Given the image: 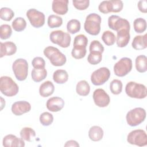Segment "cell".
Segmentation results:
<instances>
[{
	"label": "cell",
	"mask_w": 147,
	"mask_h": 147,
	"mask_svg": "<svg viewBox=\"0 0 147 147\" xmlns=\"http://www.w3.org/2000/svg\"><path fill=\"white\" fill-rule=\"evenodd\" d=\"M102 40L106 45L111 46L116 42V37L112 32L106 30L103 33Z\"/></svg>",
	"instance_id": "obj_33"
},
{
	"label": "cell",
	"mask_w": 147,
	"mask_h": 147,
	"mask_svg": "<svg viewBox=\"0 0 147 147\" xmlns=\"http://www.w3.org/2000/svg\"><path fill=\"white\" fill-rule=\"evenodd\" d=\"M108 25L110 29L117 32L123 28L130 29L129 22L117 15H112L109 17Z\"/></svg>",
	"instance_id": "obj_13"
},
{
	"label": "cell",
	"mask_w": 147,
	"mask_h": 147,
	"mask_svg": "<svg viewBox=\"0 0 147 147\" xmlns=\"http://www.w3.org/2000/svg\"><path fill=\"white\" fill-rule=\"evenodd\" d=\"M89 50L90 52H99L102 53L104 51V47L98 40H93L90 43Z\"/></svg>",
	"instance_id": "obj_40"
},
{
	"label": "cell",
	"mask_w": 147,
	"mask_h": 147,
	"mask_svg": "<svg viewBox=\"0 0 147 147\" xmlns=\"http://www.w3.org/2000/svg\"><path fill=\"white\" fill-rule=\"evenodd\" d=\"M122 83L120 80L114 79L110 84V91L114 95H118L122 92Z\"/></svg>",
	"instance_id": "obj_35"
},
{
	"label": "cell",
	"mask_w": 147,
	"mask_h": 147,
	"mask_svg": "<svg viewBox=\"0 0 147 147\" xmlns=\"http://www.w3.org/2000/svg\"><path fill=\"white\" fill-rule=\"evenodd\" d=\"M132 69V60L129 57H122L114 65V72L115 75L123 77L127 75Z\"/></svg>",
	"instance_id": "obj_10"
},
{
	"label": "cell",
	"mask_w": 147,
	"mask_h": 147,
	"mask_svg": "<svg viewBox=\"0 0 147 147\" xmlns=\"http://www.w3.org/2000/svg\"><path fill=\"white\" fill-rule=\"evenodd\" d=\"M86 47L82 45H74L71 51L72 56L76 59L83 58L86 54Z\"/></svg>",
	"instance_id": "obj_29"
},
{
	"label": "cell",
	"mask_w": 147,
	"mask_h": 147,
	"mask_svg": "<svg viewBox=\"0 0 147 147\" xmlns=\"http://www.w3.org/2000/svg\"><path fill=\"white\" fill-rule=\"evenodd\" d=\"M2 145L6 147H22L25 146V142L21 138H18L13 134H8L3 138Z\"/></svg>",
	"instance_id": "obj_17"
},
{
	"label": "cell",
	"mask_w": 147,
	"mask_h": 147,
	"mask_svg": "<svg viewBox=\"0 0 147 147\" xmlns=\"http://www.w3.org/2000/svg\"><path fill=\"white\" fill-rule=\"evenodd\" d=\"M72 3L74 7L79 10H84L86 9L90 5L88 0H74Z\"/></svg>",
	"instance_id": "obj_41"
},
{
	"label": "cell",
	"mask_w": 147,
	"mask_h": 147,
	"mask_svg": "<svg viewBox=\"0 0 147 147\" xmlns=\"http://www.w3.org/2000/svg\"><path fill=\"white\" fill-rule=\"evenodd\" d=\"M51 41L55 44H57L62 48H67L70 45L71 37L68 33H65L61 30H56L51 32L49 34Z\"/></svg>",
	"instance_id": "obj_7"
},
{
	"label": "cell",
	"mask_w": 147,
	"mask_h": 147,
	"mask_svg": "<svg viewBox=\"0 0 147 147\" xmlns=\"http://www.w3.org/2000/svg\"><path fill=\"white\" fill-rule=\"evenodd\" d=\"M11 110L14 115L20 116L29 112L31 110V105L25 100L17 101L12 105Z\"/></svg>",
	"instance_id": "obj_15"
},
{
	"label": "cell",
	"mask_w": 147,
	"mask_h": 147,
	"mask_svg": "<svg viewBox=\"0 0 147 147\" xmlns=\"http://www.w3.org/2000/svg\"><path fill=\"white\" fill-rule=\"evenodd\" d=\"M12 69L16 78L19 81H24L28 75V63L24 59H17L13 63Z\"/></svg>",
	"instance_id": "obj_6"
},
{
	"label": "cell",
	"mask_w": 147,
	"mask_h": 147,
	"mask_svg": "<svg viewBox=\"0 0 147 147\" xmlns=\"http://www.w3.org/2000/svg\"><path fill=\"white\" fill-rule=\"evenodd\" d=\"M101 21V17L98 14L94 13L89 14L84 24V30L91 35H98L100 31Z\"/></svg>",
	"instance_id": "obj_2"
},
{
	"label": "cell",
	"mask_w": 147,
	"mask_h": 147,
	"mask_svg": "<svg viewBox=\"0 0 147 147\" xmlns=\"http://www.w3.org/2000/svg\"><path fill=\"white\" fill-rule=\"evenodd\" d=\"M127 141L130 144L138 146H144L147 145V136L142 129H136L130 131L127 137Z\"/></svg>",
	"instance_id": "obj_9"
},
{
	"label": "cell",
	"mask_w": 147,
	"mask_h": 147,
	"mask_svg": "<svg viewBox=\"0 0 147 147\" xmlns=\"http://www.w3.org/2000/svg\"><path fill=\"white\" fill-rule=\"evenodd\" d=\"M43 53L54 66H62L66 63V56L56 47L48 46L44 49Z\"/></svg>",
	"instance_id": "obj_1"
},
{
	"label": "cell",
	"mask_w": 147,
	"mask_h": 147,
	"mask_svg": "<svg viewBox=\"0 0 147 147\" xmlns=\"http://www.w3.org/2000/svg\"><path fill=\"white\" fill-rule=\"evenodd\" d=\"M138 8L140 11L144 13L147 12V1L146 0H141L138 2Z\"/></svg>",
	"instance_id": "obj_44"
},
{
	"label": "cell",
	"mask_w": 147,
	"mask_h": 147,
	"mask_svg": "<svg viewBox=\"0 0 147 147\" xmlns=\"http://www.w3.org/2000/svg\"><path fill=\"white\" fill-rule=\"evenodd\" d=\"M132 47L136 50H142L147 47V34L138 35L134 37L131 43Z\"/></svg>",
	"instance_id": "obj_21"
},
{
	"label": "cell",
	"mask_w": 147,
	"mask_h": 147,
	"mask_svg": "<svg viewBox=\"0 0 147 147\" xmlns=\"http://www.w3.org/2000/svg\"><path fill=\"white\" fill-rule=\"evenodd\" d=\"M64 100L59 96H53L48 99L46 106L48 110L52 112L60 111L64 106Z\"/></svg>",
	"instance_id": "obj_18"
},
{
	"label": "cell",
	"mask_w": 147,
	"mask_h": 147,
	"mask_svg": "<svg viewBox=\"0 0 147 147\" xmlns=\"http://www.w3.org/2000/svg\"><path fill=\"white\" fill-rule=\"evenodd\" d=\"M26 17L30 24L34 28H40L45 24L44 14L36 9H29L26 11Z\"/></svg>",
	"instance_id": "obj_12"
},
{
	"label": "cell",
	"mask_w": 147,
	"mask_h": 147,
	"mask_svg": "<svg viewBox=\"0 0 147 147\" xmlns=\"http://www.w3.org/2000/svg\"><path fill=\"white\" fill-rule=\"evenodd\" d=\"M14 16V11L9 7H2L0 10V17L2 20L6 21H10Z\"/></svg>",
	"instance_id": "obj_36"
},
{
	"label": "cell",
	"mask_w": 147,
	"mask_h": 147,
	"mask_svg": "<svg viewBox=\"0 0 147 147\" xmlns=\"http://www.w3.org/2000/svg\"><path fill=\"white\" fill-rule=\"evenodd\" d=\"M64 146L78 147L79 146V144L75 140H69L65 142V144H64Z\"/></svg>",
	"instance_id": "obj_45"
},
{
	"label": "cell",
	"mask_w": 147,
	"mask_h": 147,
	"mask_svg": "<svg viewBox=\"0 0 147 147\" xmlns=\"http://www.w3.org/2000/svg\"><path fill=\"white\" fill-rule=\"evenodd\" d=\"M133 27L136 33H141L146 29V21L142 18H136L133 22Z\"/></svg>",
	"instance_id": "obj_31"
},
{
	"label": "cell",
	"mask_w": 147,
	"mask_h": 147,
	"mask_svg": "<svg viewBox=\"0 0 147 147\" xmlns=\"http://www.w3.org/2000/svg\"><path fill=\"white\" fill-rule=\"evenodd\" d=\"M32 65L34 68L42 69L45 68V61L41 57H35L32 60Z\"/></svg>",
	"instance_id": "obj_43"
},
{
	"label": "cell",
	"mask_w": 147,
	"mask_h": 147,
	"mask_svg": "<svg viewBox=\"0 0 147 147\" xmlns=\"http://www.w3.org/2000/svg\"><path fill=\"white\" fill-rule=\"evenodd\" d=\"M1 53L0 57L4 56H11L14 55L17 51L16 45L11 41H6L5 42H1Z\"/></svg>",
	"instance_id": "obj_20"
},
{
	"label": "cell",
	"mask_w": 147,
	"mask_h": 147,
	"mask_svg": "<svg viewBox=\"0 0 147 147\" xmlns=\"http://www.w3.org/2000/svg\"><path fill=\"white\" fill-rule=\"evenodd\" d=\"M110 76V71L107 67H101L94 71L91 75V81L95 86H100L106 83Z\"/></svg>",
	"instance_id": "obj_11"
},
{
	"label": "cell",
	"mask_w": 147,
	"mask_h": 147,
	"mask_svg": "<svg viewBox=\"0 0 147 147\" xmlns=\"http://www.w3.org/2000/svg\"><path fill=\"white\" fill-rule=\"evenodd\" d=\"M125 92L129 97L136 99H144L147 95L146 86L135 82H129L126 84Z\"/></svg>",
	"instance_id": "obj_4"
},
{
	"label": "cell",
	"mask_w": 147,
	"mask_h": 147,
	"mask_svg": "<svg viewBox=\"0 0 147 147\" xmlns=\"http://www.w3.org/2000/svg\"><path fill=\"white\" fill-rule=\"evenodd\" d=\"M135 66L136 70L140 72L144 73L147 71V59L144 55L138 56L135 60Z\"/></svg>",
	"instance_id": "obj_24"
},
{
	"label": "cell",
	"mask_w": 147,
	"mask_h": 147,
	"mask_svg": "<svg viewBox=\"0 0 147 147\" xmlns=\"http://www.w3.org/2000/svg\"><path fill=\"white\" fill-rule=\"evenodd\" d=\"M12 34L11 26L8 24H2L0 26V37L2 40L9 38Z\"/></svg>",
	"instance_id": "obj_38"
},
{
	"label": "cell",
	"mask_w": 147,
	"mask_h": 147,
	"mask_svg": "<svg viewBox=\"0 0 147 147\" xmlns=\"http://www.w3.org/2000/svg\"><path fill=\"white\" fill-rule=\"evenodd\" d=\"M54 91L55 86L49 80L42 83L39 88V94L44 98L51 95L54 92Z\"/></svg>",
	"instance_id": "obj_22"
},
{
	"label": "cell",
	"mask_w": 147,
	"mask_h": 147,
	"mask_svg": "<svg viewBox=\"0 0 147 147\" xmlns=\"http://www.w3.org/2000/svg\"><path fill=\"white\" fill-rule=\"evenodd\" d=\"M68 0H53L52 3V9L56 14L64 15L68 10Z\"/></svg>",
	"instance_id": "obj_19"
},
{
	"label": "cell",
	"mask_w": 147,
	"mask_h": 147,
	"mask_svg": "<svg viewBox=\"0 0 147 147\" xmlns=\"http://www.w3.org/2000/svg\"><path fill=\"white\" fill-rule=\"evenodd\" d=\"M40 122L42 125L48 126L51 125L53 121V117L49 112H44L40 116Z\"/></svg>",
	"instance_id": "obj_37"
},
{
	"label": "cell",
	"mask_w": 147,
	"mask_h": 147,
	"mask_svg": "<svg viewBox=\"0 0 147 147\" xmlns=\"http://www.w3.org/2000/svg\"><path fill=\"white\" fill-rule=\"evenodd\" d=\"M47 76V71L46 69H32L31 76L32 80L35 82H40L46 78Z\"/></svg>",
	"instance_id": "obj_27"
},
{
	"label": "cell",
	"mask_w": 147,
	"mask_h": 147,
	"mask_svg": "<svg viewBox=\"0 0 147 147\" xmlns=\"http://www.w3.org/2000/svg\"><path fill=\"white\" fill-rule=\"evenodd\" d=\"M130 29L123 28L117 32L116 43L118 47L123 48L126 47L130 39Z\"/></svg>",
	"instance_id": "obj_16"
},
{
	"label": "cell",
	"mask_w": 147,
	"mask_h": 147,
	"mask_svg": "<svg viewBox=\"0 0 147 147\" xmlns=\"http://www.w3.org/2000/svg\"><path fill=\"white\" fill-rule=\"evenodd\" d=\"M103 130L99 126H93L90 127L88 131V137L93 141H99L103 137Z\"/></svg>",
	"instance_id": "obj_23"
},
{
	"label": "cell",
	"mask_w": 147,
	"mask_h": 147,
	"mask_svg": "<svg viewBox=\"0 0 147 147\" xmlns=\"http://www.w3.org/2000/svg\"><path fill=\"white\" fill-rule=\"evenodd\" d=\"M123 7V2L121 0L103 1L100 3L98 9L103 14L109 13H118L121 11Z\"/></svg>",
	"instance_id": "obj_8"
},
{
	"label": "cell",
	"mask_w": 147,
	"mask_h": 147,
	"mask_svg": "<svg viewBox=\"0 0 147 147\" xmlns=\"http://www.w3.org/2000/svg\"><path fill=\"white\" fill-rule=\"evenodd\" d=\"M0 90L4 95L11 97L17 94L19 87L11 77L3 76L0 79Z\"/></svg>",
	"instance_id": "obj_3"
},
{
	"label": "cell",
	"mask_w": 147,
	"mask_h": 147,
	"mask_svg": "<svg viewBox=\"0 0 147 147\" xmlns=\"http://www.w3.org/2000/svg\"><path fill=\"white\" fill-rule=\"evenodd\" d=\"M13 29L16 32L23 31L26 26V22L22 17H17L11 24Z\"/></svg>",
	"instance_id": "obj_32"
},
{
	"label": "cell",
	"mask_w": 147,
	"mask_h": 147,
	"mask_svg": "<svg viewBox=\"0 0 147 147\" xmlns=\"http://www.w3.org/2000/svg\"><path fill=\"white\" fill-rule=\"evenodd\" d=\"M53 79L57 84H64L68 79V74L64 69H57L53 74Z\"/></svg>",
	"instance_id": "obj_25"
},
{
	"label": "cell",
	"mask_w": 147,
	"mask_h": 147,
	"mask_svg": "<svg viewBox=\"0 0 147 147\" xmlns=\"http://www.w3.org/2000/svg\"><path fill=\"white\" fill-rule=\"evenodd\" d=\"M20 134L22 139L25 141L30 142L32 139L36 136V132L31 127H25L21 130Z\"/></svg>",
	"instance_id": "obj_28"
},
{
	"label": "cell",
	"mask_w": 147,
	"mask_h": 147,
	"mask_svg": "<svg viewBox=\"0 0 147 147\" xmlns=\"http://www.w3.org/2000/svg\"><path fill=\"white\" fill-rule=\"evenodd\" d=\"M47 22L48 26L51 28H59L63 24V19L59 16L51 14L48 18Z\"/></svg>",
	"instance_id": "obj_30"
},
{
	"label": "cell",
	"mask_w": 147,
	"mask_h": 147,
	"mask_svg": "<svg viewBox=\"0 0 147 147\" xmlns=\"http://www.w3.org/2000/svg\"><path fill=\"white\" fill-rule=\"evenodd\" d=\"M76 91L80 96H87L90 91V86L88 82L84 80L79 81L76 86Z\"/></svg>",
	"instance_id": "obj_26"
},
{
	"label": "cell",
	"mask_w": 147,
	"mask_h": 147,
	"mask_svg": "<svg viewBox=\"0 0 147 147\" xmlns=\"http://www.w3.org/2000/svg\"><path fill=\"white\" fill-rule=\"evenodd\" d=\"M95 104L99 107H107L110 102V98L106 91L102 88L96 89L92 95Z\"/></svg>",
	"instance_id": "obj_14"
},
{
	"label": "cell",
	"mask_w": 147,
	"mask_h": 147,
	"mask_svg": "<svg viewBox=\"0 0 147 147\" xmlns=\"http://www.w3.org/2000/svg\"><path fill=\"white\" fill-rule=\"evenodd\" d=\"M146 118L145 110L142 107H136L127 112L126 119L130 126H136L143 122Z\"/></svg>",
	"instance_id": "obj_5"
},
{
	"label": "cell",
	"mask_w": 147,
	"mask_h": 147,
	"mask_svg": "<svg viewBox=\"0 0 147 147\" xmlns=\"http://www.w3.org/2000/svg\"><path fill=\"white\" fill-rule=\"evenodd\" d=\"M102 53L99 52H90L88 57V62L92 65L99 64L102 59Z\"/></svg>",
	"instance_id": "obj_39"
},
{
	"label": "cell",
	"mask_w": 147,
	"mask_h": 147,
	"mask_svg": "<svg viewBox=\"0 0 147 147\" xmlns=\"http://www.w3.org/2000/svg\"><path fill=\"white\" fill-rule=\"evenodd\" d=\"M88 44L87 37L83 34H80L75 36L74 41L73 45H82L84 47H87Z\"/></svg>",
	"instance_id": "obj_42"
},
{
	"label": "cell",
	"mask_w": 147,
	"mask_h": 147,
	"mask_svg": "<svg viewBox=\"0 0 147 147\" xmlns=\"http://www.w3.org/2000/svg\"><path fill=\"white\" fill-rule=\"evenodd\" d=\"M67 31L71 34H75L80 29V22L78 20L72 19L69 20L67 25Z\"/></svg>",
	"instance_id": "obj_34"
}]
</instances>
